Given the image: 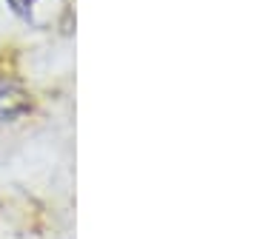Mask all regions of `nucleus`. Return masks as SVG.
Masks as SVG:
<instances>
[{"label": "nucleus", "instance_id": "f257e3e1", "mask_svg": "<svg viewBox=\"0 0 257 239\" xmlns=\"http://www.w3.org/2000/svg\"><path fill=\"white\" fill-rule=\"evenodd\" d=\"M32 94L23 88V86L12 83V80H3L0 83V122H12V120L26 117L32 111Z\"/></svg>", "mask_w": 257, "mask_h": 239}]
</instances>
